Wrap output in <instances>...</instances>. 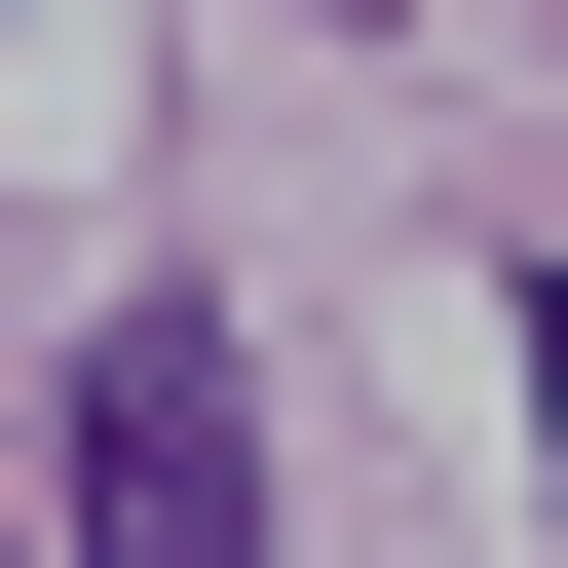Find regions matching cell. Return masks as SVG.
I'll list each match as a JSON object with an SVG mask.
<instances>
[{"instance_id":"1","label":"cell","mask_w":568,"mask_h":568,"mask_svg":"<svg viewBox=\"0 0 568 568\" xmlns=\"http://www.w3.org/2000/svg\"><path fill=\"white\" fill-rule=\"evenodd\" d=\"M77 568H265V379H227V304H114V342H77Z\"/></svg>"},{"instance_id":"2","label":"cell","mask_w":568,"mask_h":568,"mask_svg":"<svg viewBox=\"0 0 568 568\" xmlns=\"http://www.w3.org/2000/svg\"><path fill=\"white\" fill-rule=\"evenodd\" d=\"M530 455H568V265H530Z\"/></svg>"}]
</instances>
